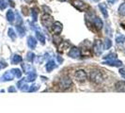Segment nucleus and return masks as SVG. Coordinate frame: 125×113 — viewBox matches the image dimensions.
Segmentation results:
<instances>
[{
	"label": "nucleus",
	"instance_id": "nucleus-1",
	"mask_svg": "<svg viewBox=\"0 0 125 113\" xmlns=\"http://www.w3.org/2000/svg\"><path fill=\"white\" fill-rule=\"evenodd\" d=\"M72 5L76 8L78 11H87L88 9V6L83 2L82 0H73L72 1Z\"/></svg>",
	"mask_w": 125,
	"mask_h": 113
},
{
	"label": "nucleus",
	"instance_id": "nucleus-2",
	"mask_svg": "<svg viewBox=\"0 0 125 113\" xmlns=\"http://www.w3.org/2000/svg\"><path fill=\"white\" fill-rule=\"evenodd\" d=\"M42 25H44L45 27L49 28V27L52 26V25L54 24L53 18L51 17L49 14H44V15L42 16Z\"/></svg>",
	"mask_w": 125,
	"mask_h": 113
},
{
	"label": "nucleus",
	"instance_id": "nucleus-3",
	"mask_svg": "<svg viewBox=\"0 0 125 113\" xmlns=\"http://www.w3.org/2000/svg\"><path fill=\"white\" fill-rule=\"evenodd\" d=\"M90 79L96 83H100L103 81V76L101 75V73L97 72V71H93L90 74Z\"/></svg>",
	"mask_w": 125,
	"mask_h": 113
},
{
	"label": "nucleus",
	"instance_id": "nucleus-4",
	"mask_svg": "<svg viewBox=\"0 0 125 113\" xmlns=\"http://www.w3.org/2000/svg\"><path fill=\"white\" fill-rule=\"evenodd\" d=\"M93 50H94V53H95L96 55H98V56H100L101 54H102V52H103V44H102L101 41L97 40V41L95 42L94 46H93Z\"/></svg>",
	"mask_w": 125,
	"mask_h": 113
},
{
	"label": "nucleus",
	"instance_id": "nucleus-5",
	"mask_svg": "<svg viewBox=\"0 0 125 113\" xmlns=\"http://www.w3.org/2000/svg\"><path fill=\"white\" fill-rule=\"evenodd\" d=\"M72 84H73V82H72V80L70 79L69 77H63L62 79L60 80L59 86H60V88L62 89H68L72 86Z\"/></svg>",
	"mask_w": 125,
	"mask_h": 113
},
{
	"label": "nucleus",
	"instance_id": "nucleus-6",
	"mask_svg": "<svg viewBox=\"0 0 125 113\" xmlns=\"http://www.w3.org/2000/svg\"><path fill=\"white\" fill-rule=\"evenodd\" d=\"M74 76H75V79H77L78 81H84V80L87 79V74H86V72L83 71V70H78V71H76Z\"/></svg>",
	"mask_w": 125,
	"mask_h": 113
},
{
	"label": "nucleus",
	"instance_id": "nucleus-7",
	"mask_svg": "<svg viewBox=\"0 0 125 113\" xmlns=\"http://www.w3.org/2000/svg\"><path fill=\"white\" fill-rule=\"evenodd\" d=\"M68 55H69V56H71V57L77 58V57L80 56L81 52H80V49H79V48H77V47H73V48H71V50H70V52L68 53Z\"/></svg>",
	"mask_w": 125,
	"mask_h": 113
},
{
	"label": "nucleus",
	"instance_id": "nucleus-8",
	"mask_svg": "<svg viewBox=\"0 0 125 113\" xmlns=\"http://www.w3.org/2000/svg\"><path fill=\"white\" fill-rule=\"evenodd\" d=\"M92 22H93L94 25L96 26V28H97V29H102V28H103V26H104V23H103V21H102L99 17L94 16L93 18H92Z\"/></svg>",
	"mask_w": 125,
	"mask_h": 113
},
{
	"label": "nucleus",
	"instance_id": "nucleus-9",
	"mask_svg": "<svg viewBox=\"0 0 125 113\" xmlns=\"http://www.w3.org/2000/svg\"><path fill=\"white\" fill-rule=\"evenodd\" d=\"M62 25L59 22H55L52 25V29H53V31L55 32L56 34H59L60 32L62 31Z\"/></svg>",
	"mask_w": 125,
	"mask_h": 113
},
{
	"label": "nucleus",
	"instance_id": "nucleus-10",
	"mask_svg": "<svg viewBox=\"0 0 125 113\" xmlns=\"http://www.w3.org/2000/svg\"><path fill=\"white\" fill-rule=\"evenodd\" d=\"M27 45H28V47L30 49H34L36 47L37 41H36V39L33 37V36H29V37L27 38Z\"/></svg>",
	"mask_w": 125,
	"mask_h": 113
},
{
	"label": "nucleus",
	"instance_id": "nucleus-11",
	"mask_svg": "<svg viewBox=\"0 0 125 113\" xmlns=\"http://www.w3.org/2000/svg\"><path fill=\"white\" fill-rule=\"evenodd\" d=\"M6 17H7V20H8L10 23H13V22L15 21V14H14L12 10H9V11H7Z\"/></svg>",
	"mask_w": 125,
	"mask_h": 113
},
{
	"label": "nucleus",
	"instance_id": "nucleus-12",
	"mask_svg": "<svg viewBox=\"0 0 125 113\" xmlns=\"http://www.w3.org/2000/svg\"><path fill=\"white\" fill-rule=\"evenodd\" d=\"M104 64L107 65H111V66H116V67H119L122 65V62L119 61V60H116V59H110V60H107L104 62Z\"/></svg>",
	"mask_w": 125,
	"mask_h": 113
},
{
	"label": "nucleus",
	"instance_id": "nucleus-13",
	"mask_svg": "<svg viewBox=\"0 0 125 113\" xmlns=\"http://www.w3.org/2000/svg\"><path fill=\"white\" fill-rule=\"evenodd\" d=\"M13 77H14V75L12 74L11 71H10V72H7L4 74V75L2 76V79L4 81H10V80H12Z\"/></svg>",
	"mask_w": 125,
	"mask_h": 113
},
{
	"label": "nucleus",
	"instance_id": "nucleus-14",
	"mask_svg": "<svg viewBox=\"0 0 125 113\" xmlns=\"http://www.w3.org/2000/svg\"><path fill=\"white\" fill-rule=\"evenodd\" d=\"M99 9L101 10V11L103 13L104 17V18H107L108 17V12H107V9H106V5L102 3V4H99Z\"/></svg>",
	"mask_w": 125,
	"mask_h": 113
},
{
	"label": "nucleus",
	"instance_id": "nucleus-15",
	"mask_svg": "<svg viewBox=\"0 0 125 113\" xmlns=\"http://www.w3.org/2000/svg\"><path fill=\"white\" fill-rule=\"evenodd\" d=\"M116 90L119 91H125V81H119L116 84Z\"/></svg>",
	"mask_w": 125,
	"mask_h": 113
},
{
	"label": "nucleus",
	"instance_id": "nucleus-16",
	"mask_svg": "<svg viewBox=\"0 0 125 113\" xmlns=\"http://www.w3.org/2000/svg\"><path fill=\"white\" fill-rule=\"evenodd\" d=\"M16 29L18 31L20 37H24L25 34V28L23 25H16Z\"/></svg>",
	"mask_w": 125,
	"mask_h": 113
},
{
	"label": "nucleus",
	"instance_id": "nucleus-17",
	"mask_svg": "<svg viewBox=\"0 0 125 113\" xmlns=\"http://www.w3.org/2000/svg\"><path fill=\"white\" fill-rule=\"evenodd\" d=\"M36 76H37L36 73L34 71H31V72H28V75L25 79H26V81H33L36 78Z\"/></svg>",
	"mask_w": 125,
	"mask_h": 113
},
{
	"label": "nucleus",
	"instance_id": "nucleus-18",
	"mask_svg": "<svg viewBox=\"0 0 125 113\" xmlns=\"http://www.w3.org/2000/svg\"><path fill=\"white\" fill-rule=\"evenodd\" d=\"M36 37H37L38 40L42 43V44H45V37H44V35L42 33H41L40 31H37L36 32Z\"/></svg>",
	"mask_w": 125,
	"mask_h": 113
},
{
	"label": "nucleus",
	"instance_id": "nucleus-19",
	"mask_svg": "<svg viewBox=\"0 0 125 113\" xmlns=\"http://www.w3.org/2000/svg\"><path fill=\"white\" fill-rule=\"evenodd\" d=\"M104 49L107 50V49H109L111 46H112V42H111V40L109 39V38H105L104 39Z\"/></svg>",
	"mask_w": 125,
	"mask_h": 113
},
{
	"label": "nucleus",
	"instance_id": "nucleus-20",
	"mask_svg": "<svg viewBox=\"0 0 125 113\" xmlns=\"http://www.w3.org/2000/svg\"><path fill=\"white\" fill-rule=\"evenodd\" d=\"M21 61H22V56H19V55H14L11 57V62L13 64H17V63H20Z\"/></svg>",
	"mask_w": 125,
	"mask_h": 113
},
{
	"label": "nucleus",
	"instance_id": "nucleus-21",
	"mask_svg": "<svg viewBox=\"0 0 125 113\" xmlns=\"http://www.w3.org/2000/svg\"><path fill=\"white\" fill-rule=\"evenodd\" d=\"M56 64L53 60H50L49 62H48V64L46 65V70L48 71V72H50V71H52V70L54 69V68H56Z\"/></svg>",
	"mask_w": 125,
	"mask_h": 113
},
{
	"label": "nucleus",
	"instance_id": "nucleus-22",
	"mask_svg": "<svg viewBox=\"0 0 125 113\" xmlns=\"http://www.w3.org/2000/svg\"><path fill=\"white\" fill-rule=\"evenodd\" d=\"M118 12H119V15H121V16H125V2L124 3H122V4L119 7Z\"/></svg>",
	"mask_w": 125,
	"mask_h": 113
},
{
	"label": "nucleus",
	"instance_id": "nucleus-23",
	"mask_svg": "<svg viewBox=\"0 0 125 113\" xmlns=\"http://www.w3.org/2000/svg\"><path fill=\"white\" fill-rule=\"evenodd\" d=\"M8 34H9V37L11 38L13 41H15V39H16V33H15V31L13 30L11 27H10V28H9V30H8Z\"/></svg>",
	"mask_w": 125,
	"mask_h": 113
},
{
	"label": "nucleus",
	"instance_id": "nucleus-24",
	"mask_svg": "<svg viewBox=\"0 0 125 113\" xmlns=\"http://www.w3.org/2000/svg\"><path fill=\"white\" fill-rule=\"evenodd\" d=\"M7 7H8V3L6 0H0V10L4 11L5 9H7Z\"/></svg>",
	"mask_w": 125,
	"mask_h": 113
},
{
	"label": "nucleus",
	"instance_id": "nucleus-25",
	"mask_svg": "<svg viewBox=\"0 0 125 113\" xmlns=\"http://www.w3.org/2000/svg\"><path fill=\"white\" fill-rule=\"evenodd\" d=\"M116 57H117V55H116V54H114V53H111V54H109V55H107V56H104V59H106V60L116 59Z\"/></svg>",
	"mask_w": 125,
	"mask_h": 113
},
{
	"label": "nucleus",
	"instance_id": "nucleus-26",
	"mask_svg": "<svg viewBox=\"0 0 125 113\" xmlns=\"http://www.w3.org/2000/svg\"><path fill=\"white\" fill-rule=\"evenodd\" d=\"M116 41H117V44H122L125 42V37L122 35H119L118 37L116 38Z\"/></svg>",
	"mask_w": 125,
	"mask_h": 113
},
{
	"label": "nucleus",
	"instance_id": "nucleus-27",
	"mask_svg": "<svg viewBox=\"0 0 125 113\" xmlns=\"http://www.w3.org/2000/svg\"><path fill=\"white\" fill-rule=\"evenodd\" d=\"M11 72H12V74L16 77H18V78H20L21 77V75H22V73H21V71L19 69H13V70H11Z\"/></svg>",
	"mask_w": 125,
	"mask_h": 113
},
{
	"label": "nucleus",
	"instance_id": "nucleus-28",
	"mask_svg": "<svg viewBox=\"0 0 125 113\" xmlns=\"http://www.w3.org/2000/svg\"><path fill=\"white\" fill-rule=\"evenodd\" d=\"M16 25H20L22 23H23V20H22V17L20 16V14L18 12L16 13Z\"/></svg>",
	"mask_w": 125,
	"mask_h": 113
},
{
	"label": "nucleus",
	"instance_id": "nucleus-29",
	"mask_svg": "<svg viewBox=\"0 0 125 113\" xmlns=\"http://www.w3.org/2000/svg\"><path fill=\"white\" fill-rule=\"evenodd\" d=\"M34 57H35V55H34V54H33L32 52H29V53H27V56H26V59H27L28 61H33Z\"/></svg>",
	"mask_w": 125,
	"mask_h": 113
},
{
	"label": "nucleus",
	"instance_id": "nucleus-30",
	"mask_svg": "<svg viewBox=\"0 0 125 113\" xmlns=\"http://www.w3.org/2000/svg\"><path fill=\"white\" fill-rule=\"evenodd\" d=\"M53 40H54V42H55L56 44H60V41H61L60 37L57 36V35H55V36L53 37Z\"/></svg>",
	"mask_w": 125,
	"mask_h": 113
},
{
	"label": "nucleus",
	"instance_id": "nucleus-31",
	"mask_svg": "<svg viewBox=\"0 0 125 113\" xmlns=\"http://www.w3.org/2000/svg\"><path fill=\"white\" fill-rule=\"evenodd\" d=\"M32 16H33V20H34V21H36V20H37L38 12L35 9H32Z\"/></svg>",
	"mask_w": 125,
	"mask_h": 113
},
{
	"label": "nucleus",
	"instance_id": "nucleus-32",
	"mask_svg": "<svg viewBox=\"0 0 125 113\" xmlns=\"http://www.w3.org/2000/svg\"><path fill=\"white\" fill-rule=\"evenodd\" d=\"M42 10L44 11L45 14H49V13H51V9H50V8H48L47 6H43V7H42Z\"/></svg>",
	"mask_w": 125,
	"mask_h": 113
},
{
	"label": "nucleus",
	"instance_id": "nucleus-33",
	"mask_svg": "<svg viewBox=\"0 0 125 113\" xmlns=\"http://www.w3.org/2000/svg\"><path fill=\"white\" fill-rule=\"evenodd\" d=\"M119 74H120V75H121L123 78H125V68H122V69L119 70Z\"/></svg>",
	"mask_w": 125,
	"mask_h": 113
},
{
	"label": "nucleus",
	"instance_id": "nucleus-34",
	"mask_svg": "<svg viewBox=\"0 0 125 113\" xmlns=\"http://www.w3.org/2000/svg\"><path fill=\"white\" fill-rule=\"evenodd\" d=\"M38 87L37 86H31V88L29 89V91H34V90H37Z\"/></svg>",
	"mask_w": 125,
	"mask_h": 113
},
{
	"label": "nucleus",
	"instance_id": "nucleus-35",
	"mask_svg": "<svg viewBox=\"0 0 125 113\" xmlns=\"http://www.w3.org/2000/svg\"><path fill=\"white\" fill-rule=\"evenodd\" d=\"M9 91H10V92H15L16 90H15L14 87H10V88H9Z\"/></svg>",
	"mask_w": 125,
	"mask_h": 113
},
{
	"label": "nucleus",
	"instance_id": "nucleus-36",
	"mask_svg": "<svg viewBox=\"0 0 125 113\" xmlns=\"http://www.w3.org/2000/svg\"><path fill=\"white\" fill-rule=\"evenodd\" d=\"M116 1H118V0H107V2H108L109 4H111V5L115 4V3H116Z\"/></svg>",
	"mask_w": 125,
	"mask_h": 113
},
{
	"label": "nucleus",
	"instance_id": "nucleus-37",
	"mask_svg": "<svg viewBox=\"0 0 125 113\" xmlns=\"http://www.w3.org/2000/svg\"><path fill=\"white\" fill-rule=\"evenodd\" d=\"M91 1H93V2H99L100 0H91Z\"/></svg>",
	"mask_w": 125,
	"mask_h": 113
},
{
	"label": "nucleus",
	"instance_id": "nucleus-38",
	"mask_svg": "<svg viewBox=\"0 0 125 113\" xmlns=\"http://www.w3.org/2000/svg\"><path fill=\"white\" fill-rule=\"evenodd\" d=\"M59 1H67V0H59Z\"/></svg>",
	"mask_w": 125,
	"mask_h": 113
},
{
	"label": "nucleus",
	"instance_id": "nucleus-39",
	"mask_svg": "<svg viewBox=\"0 0 125 113\" xmlns=\"http://www.w3.org/2000/svg\"><path fill=\"white\" fill-rule=\"evenodd\" d=\"M0 69H1V66H0Z\"/></svg>",
	"mask_w": 125,
	"mask_h": 113
},
{
	"label": "nucleus",
	"instance_id": "nucleus-40",
	"mask_svg": "<svg viewBox=\"0 0 125 113\" xmlns=\"http://www.w3.org/2000/svg\"><path fill=\"white\" fill-rule=\"evenodd\" d=\"M10 1H11V0H10Z\"/></svg>",
	"mask_w": 125,
	"mask_h": 113
}]
</instances>
